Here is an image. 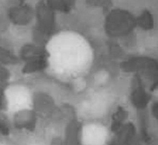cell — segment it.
<instances>
[{
	"label": "cell",
	"mask_w": 158,
	"mask_h": 145,
	"mask_svg": "<svg viewBox=\"0 0 158 145\" xmlns=\"http://www.w3.org/2000/svg\"><path fill=\"white\" fill-rule=\"evenodd\" d=\"M35 113L30 109L24 108L13 112L12 123L16 128L31 130L35 126Z\"/></svg>",
	"instance_id": "obj_1"
},
{
	"label": "cell",
	"mask_w": 158,
	"mask_h": 145,
	"mask_svg": "<svg viewBox=\"0 0 158 145\" xmlns=\"http://www.w3.org/2000/svg\"><path fill=\"white\" fill-rule=\"evenodd\" d=\"M31 12L29 8L20 2V4L10 7L7 11V18L14 25H23L28 22Z\"/></svg>",
	"instance_id": "obj_2"
},
{
	"label": "cell",
	"mask_w": 158,
	"mask_h": 145,
	"mask_svg": "<svg viewBox=\"0 0 158 145\" xmlns=\"http://www.w3.org/2000/svg\"><path fill=\"white\" fill-rule=\"evenodd\" d=\"M17 58L7 48L0 45V63L7 65L13 64L16 62Z\"/></svg>",
	"instance_id": "obj_3"
},
{
	"label": "cell",
	"mask_w": 158,
	"mask_h": 145,
	"mask_svg": "<svg viewBox=\"0 0 158 145\" xmlns=\"http://www.w3.org/2000/svg\"><path fill=\"white\" fill-rule=\"evenodd\" d=\"M10 131V122L8 120L4 111L0 110V135L7 136Z\"/></svg>",
	"instance_id": "obj_4"
},
{
	"label": "cell",
	"mask_w": 158,
	"mask_h": 145,
	"mask_svg": "<svg viewBox=\"0 0 158 145\" xmlns=\"http://www.w3.org/2000/svg\"><path fill=\"white\" fill-rule=\"evenodd\" d=\"M19 2H23L25 0H19Z\"/></svg>",
	"instance_id": "obj_5"
}]
</instances>
